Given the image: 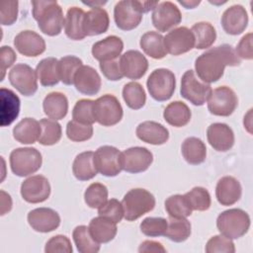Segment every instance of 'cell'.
<instances>
[{
    "label": "cell",
    "mask_w": 253,
    "mask_h": 253,
    "mask_svg": "<svg viewBox=\"0 0 253 253\" xmlns=\"http://www.w3.org/2000/svg\"><path fill=\"white\" fill-rule=\"evenodd\" d=\"M240 58L235 49L227 43L211 47L197 57L195 69L198 77L205 83H212L219 80L225 66H237Z\"/></svg>",
    "instance_id": "obj_1"
},
{
    "label": "cell",
    "mask_w": 253,
    "mask_h": 253,
    "mask_svg": "<svg viewBox=\"0 0 253 253\" xmlns=\"http://www.w3.org/2000/svg\"><path fill=\"white\" fill-rule=\"evenodd\" d=\"M33 17L38 22L40 30L50 37L61 33L64 26L62 8L56 1L39 0L32 1Z\"/></svg>",
    "instance_id": "obj_2"
},
{
    "label": "cell",
    "mask_w": 253,
    "mask_h": 253,
    "mask_svg": "<svg viewBox=\"0 0 253 253\" xmlns=\"http://www.w3.org/2000/svg\"><path fill=\"white\" fill-rule=\"evenodd\" d=\"M122 205L124 217L128 221H132L154 209L155 198L145 189H131L124 196Z\"/></svg>",
    "instance_id": "obj_3"
},
{
    "label": "cell",
    "mask_w": 253,
    "mask_h": 253,
    "mask_svg": "<svg viewBox=\"0 0 253 253\" xmlns=\"http://www.w3.org/2000/svg\"><path fill=\"white\" fill-rule=\"evenodd\" d=\"M216 227L220 234L230 239L242 237L250 227L249 214L240 209H229L216 218Z\"/></svg>",
    "instance_id": "obj_4"
},
{
    "label": "cell",
    "mask_w": 253,
    "mask_h": 253,
    "mask_svg": "<svg viewBox=\"0 0 253 253\" xmlns=\"http://www.w3.org/2000/svg\"><path fill=\"white\" fill-rule=\"evenodd\" d=\"M41 152L35 147H19L10 153V167L19 177H26L36 173L42 166Z\"/></svg>",
    "instance_id": "obj_5"
},
{
    "label": "cell",
    "mask_w": 253,
    "mask_h": 253,
    "mask_svg": "<svg viewBox=\"0 0 253 253\" xmlns=\"http://www.w3.org/2000/svg\"><path fill=\"white\" fill-rule=\"evenodd\" d=\"M146 86L150 96L154 100L158 102L167 101L172 97L175 91V75L169 69L157 68L148 76Z\"/></svg>",
    "instance_id": "obj_6"
},
{
    "label": "cell",
    "mask_w": 253,
    "mask_h": 253,
    "mask_svg": "<svg viewBox=\"0 0 253 253\" xmlns=\"http://www.w3.org/2000/svg\"><path fill=\"white\" fill-rule=\"evenodd\" d=\"M210 84L203 82L194 70H187L181 79L180 93L183 98L195 106H203L211 93Z\"/></svg>",
    "instance_id": "obj_7"
},
{
    "label": "cell",
    "mask_w": 253,
    "mask_h": 253,
    "mask_svg": "<svg viewBox=\"0 0 253 253\" xmlns=\"http://www.w3.org/2000/svg\"><path fill=\"white\" fill-rule=\"evenodd\" d=\"M93 112L96 122L104 126L117 125L124 115L120 101L111 94H105L94 101Z\"/></svg>",
    "instance_id": "obj_8"
},
{
    "label": "cell",
    "mask_w": 253,
    "mask_h": 253,
    "mask_svg": "<svg viewBox=\"0 0 253 253\" xmlns=\"http://www.w3.org/2000/svg\"><path fill=\"white\" fill-rule=\"evenodd\" d=\"M238 100L236 94L227 86H220L213 90L208 99V109L211 114L228 117L236 109Z\"/></svg>",
    "instance_id": "obj_9"
},
{
    "label": "cell",
    "mask_w": 253,
    "mask_h": 253,
    "mask_svg": "<svg viewBox=\"0 0 253 253\" xmlns=\"http://www.w3.org/2000/svg\"><path fill=\"white\" fill-rule=\"evenodd\" d=\"M114 19L117 27L123 31H130L136 28L142 20L139 1H119L114 9Z\"/></svg>",
    "instance_id": "obj_10"
},
{
    "label": "cell",
    "mask_w": 253,
    "mask_h": 253,
    "mask_svg": "<svg viewBox=\"0 0 253 253\" xmlns=\"http://www.w3.org/2000/svg\"><path fill=\"white\" fill-rule=\"evenodd\" d=\"M122 152L115 146L103 145L94 152V163L99 173L106 177H115L123 170Z\"/></svg>",
    "instance_id": "obj_11"
},
{
    "label": "cell",
    "mask_w": 253,
    "mask_h": 253,
    "mask_svg": "<svg viewBox=\"0 0 253 253\" xmlns=\"http://www.w3.org/2000/svg\"><path fill=\"white\" fill-rule=\"evenodd\" d=\"M9 81L22 95L32 96L38 90L36 70L25 63L16 64L9 72Z\"/></svg>",
    "instance_id": "obj_12"
},
{
    "label": "cell",
    "mask_w": 253,
    "mask_h": 253,
    "mask_svg": "<svg viewBox=\"0 0 253 253\" xmlns=\"http://www.w3.org/2000/svg\"><path fill=\"white\" fill-rule=\"evenodd\" d=\"M153 161V154L146 147L134 146L124 150L121 154L123 170L128 173H140L148 169Z\"/></svg>",
    "instance_id": "obj_13"
},
{
    "label": "cell",
    "mask_w": 253,
    "mask_h": 253,
    "mask_svg": "<svg viewBox=\"0 0 253 253\" xmlns=\"http://www.w3.org/2000/svg\"><path fill=\"white\" fill-rule=\"evenodd\" d=\"M152 24L159 32H167L178 26L182 21V14L179 8L170 1L158 3L152 12Z\"/></svg>",
    "instance_id": "obj_14"
},
{
    "label": "cell",
    "mask_w": 253,
    "mask_h": 253,
    "mask_svg": "<svg viewBox=\"0 0 253 253\" xmlns=\"http://www.w3.org/2000/svg\"><path fill=\"white\" fill-rule=\"evenodd\" d=\"M164 44L167 53L180 55L195 47V37L187 27H179L164 37Z\"/></svg>",
    "instance_id": "obj_15"
},
{
    "label": "cell",
    "mask_w": 253,
    "mask_h": 253,
    "mask_svg": "<svg viewBox=\"0 0 253 253\" xmlns=\"http://www.w3.org/2000/svg\"><path fill=\"white\" fill-rule=\"evenodd\" d=\"M50 195V185L42 175H35L26 179L21 185L22 198L31 204L42 203Z\"/></svg>",
    "instance_id": "obj_16"
},
{
    "label": "cell",
    "mask_w": 253,
    "mask_h": 253,
    "mask_svg": "<svg viewBox=\"0 0 253 253\" xmlns=\"http://www.w3.org/2000/svg\"><path fill=\"white\" fill-rule=\"evenodd\" d=\"M28 222L38 232H50L60 224L59 214L49 208H38L28 213Z\"/></svg>",
    "instance_id": "obj_17"
},
{
    "label": "cell",
    "mask_w": 253,
    "mask_h": 253,
    "mask_svg": "<svg viewBox=\"0 0 253 253\" xmlns=\"http://www.w3.org/2000/svg\"><path fill=\"white\" fill-rule=\"evenodd\" d=\"M73 84L79 93L93 96L100 91L102 81L95 68L89 65H82L74 75Z\"/></svg>",
    "instance_id": "obj_18"
},
{
    "label": "cell",
    "mask_w": 253,
    "mask_h": 253,
    "mask_svg": "<svg viewBox=\"0 0 253 253\" xmlns=\"http://www.w3.org/2000/svg\"><path fill=\"white\" fill-rule=\"evenodd\" d=\"M121 67L124 76L128 79H139L147 71L148 61L138 50H127L120 57Z\"/></svg>",
    "instance_id": "obj_19"
},
{
    "label": "cell",
    "mask_w": 253,
    "mask_h": 253,
    "mask_svg": "<svg viewBox=\"0 0 253 253\" xmlns=\"http://www.w3.org/2000/svg\"><path fill=\"white\" fill-rule=\"evenodd\" d=\"M16 49L25 56H38L45 50V42L34 31L26 30L20 32L14 39Z\"/></svg>",
    "instance_id": "obj_20"
},
{
    "label": "cell",
    "mask_w": 253,
    "mask_h": 253,
    "mask_svg": "<svg viewBox=\"0 0 253 253\" xmlns=\"http://www.w3.org/2000/svg\"><path fill=\"white\" fill-rule=\"evenodd\" d=\"M248 25V14L241 5L227 8L221 16V26L228 35L236 36L245 31Z\"/></svg>",
    "instance_id": "obj_21"
},
{
    "label": "cell",
    "mask_w": 253,
    "mask_h": 253,
    "mask_svg": "<svg viewBox=\"0 0 253 253\" xmlns=\"http://www.w3.org/2000/svg\"><path fill=\"white\" fill-rule=\"evenodd\" d=\"M207 137L211 146L216 151L225 152L234 144L233 130L223 123L211 124L207 129Z\"/></svg>",
    "instance_id": "obj_22"
},
{
    "label": "cell",
    "mask_w": 253,
    "mask_h": 253,
    "mask_svg": "<svg viewBox=\"0 0 253 253\" xmlns=\"http://www.w3.org/2000/svg\"><path fill=\"white\" fill-rule=\"evenodd\" d=\"M124 49L123 41L117 36H109L92 45V55L101 61L119 58Z\"/></svg>",
    "instance_id": "obj_23"
},
{
    "label": "cell",
    "mask_w": 253,
    "mask_h": 253,
    "mask_svg": "<svg viewBox=\"0 0 253 253\" xmlns=\"http://www.w3.org/2000/svg\"><path fill=\"white\" fill-rule=\"evenodd\" d=\"M242 188L239 181L232 176L220 178L215 187V197L222 206H231L241 197Z\"/></svg>",
    "instance_id": "obj_24"
},
{
    "label": "cell",
    "mask_w": 253,
    "mask_h": 253,
    "mask_svg": "<svg viewBox=\"0 0 253 253\" xmlns=\"http://www.w3.org/2000/svg\"><path fill=\"white\" fill-rule=\"evenodd\" d=\"M21 102L19 97L10 89L0 90V119L1 126H10L19 116Z\"/></svg>",
    "instance_id": "obj_25"
},
{
    "label": "cell",
    "mask_w": 253,
    "mask_h": 253,
    "mask_svg": "<svg viewBox=\"0 0 253 253\" xmlns=\"http://www.w3.org/2000/svg\"><path fill=\"white\" fill-rule=\"evenodd\" d=\"M110 19L108 12L101 7H93L85 13L83 28L86 36H98L108 31Z\"/></svg>",
    "instance_id": "obj_26"
},
{
    "label": "cell",
    "mask_w": 253,
    "mask_h": 253,
    "mask_svg": "<svg viewBox=\"0 0 253 253\" xmlns=\"http://www.w3.org/2000/svg\"><path fill=\"white\" fill-rule=\"evenodd\" d=\"M135 132L140 140L153 145L163 144L169 138L168 129L163 125L153 121L140 123Z\"/></svg>",
    "instance_id": "obj_27"
},
{
    "label": "cell",
    "mask_w": 253,
    "mask_h": 253,
    "mask_svg": "<svg viewBox=\"0 0 253 253\" xmlns=\"http://www.w3.org/2000/svg\"><path fill=\"white\" fill-rule=\"evenodd\" d=\"M42 133L40 122L34 118L21 120L13 128L14 138L23 144H33L39 140Z\"/></svg>",
    "instance_id": "obj_28"
},
{
    "label": "cell",
    "mask_w": 253,
    "mask_h": 253,
    "mask_svg": "<svg viewBox=\"0 0 253 253\" xmlns=\"http://www.w3.org/2000/svg\"><path fill=\"white\" fill-rule=\"evenodd\" d=\"M88 227L92 237L98 243L110 242L115 238L118 231L117 223L102 215L92 218Z\"/></svg>",
    "instance_id": "obj_29"
},
{
    "label": "cell",
    "mask_w": 253,
    "mask_h": 253,
    "mask_svg": "<svg viewBox=\"0 0 253 253\" xmlns=\"http://www.w3.org/2000/svg\"><path fill=\"white\" fill-rule=\"evenodd\" d=\"M85 12L79 7H70L64 20V32L67 38L73 41H81L86 35L83 28Z\"/></svg>",
    "instance_id": "obj_30"
},
{
    "label": "cell",
    "mask_w": 253,
    "mask_h": 253,
    "mask_svg": "<svg viewBox=\"0 0 253 253\" xmlns=\"http://www.w3.org/2000/svg\"><path fill=\"white\" fill-rule=\"evenodd\" d=\"M44 114L51 120H62L68 112V100L60 92H51L45 96L42 102Z\"/></svg>",
    "instance_id": "obj_31"
},
{
    "label": "cell",
    "mask_w": 253,
    "mask_h": 253,
    "mask_svg": "<svg viewBox=\"0 0 253 253\" xmlns=\"http://www.w3.org/2000/svg\"><path fill=\"white\" fill-rule=\"evenodd\" d=\"M72 172L79 181H88L94 178L98 173L94 163V152L84 151L79 153L73 161Z\"/></svg>",
    "instance_id": "obj_32"
},
{
    "label": "cell",
    "mask_w": 253,
    "mask_h": 253,
    "mask_svg": "<svg viewBox=\"0 0 253 253\" xmlns=\"http://www.w3.org/2000/svg\"><path fill=\"white\" fill-rule=\"evenodd\" d=\"M139 44L145 54L154 59H161L167 54L164 44V37L158 32L149 31L143 34L140 38Z\"/></svg>",
    "instance_id": "obj_33"
},
{
    "label": "cell",
    "mask_w": 253,
    "mask_h": 253,
    "mask_svg": "<svg viewBox=\"0 0 253 253\" xmlns=\"http://www.w3.org/2000/svg\"><path fill=\"white\" fill-rule=\"evenodd\" d=\"M184 159L192 165H199L206 160L207 147L204 141L198 137H187L181 146Z\"/></svg>",
    "instance_id": "obj_34"
},
{
    "label": "cell",
    "mask_w": 253,
    "mask_h": 253,
    "mask_svg": "<svg viewBox=\"0 0 253 253\" xmlns=\"http://www.w3.org/2000/svg\"><path fill=\"white\" fill-rule=\"evenodd\" d=\"M57 65L58 60L55 57H46L38 63L36 67V73L40 83L42 86H54L60 81Z\"/></svg>",
    "instance_id": "obj_35"
},
{
    "label": "cell",
    "mask_w": 253,
    "mask_h": 253,
    "mask_svg": "<svg viewBox=\"0 0 253 253\" xmlns=\"http://www.w3.org/2000/svg\"><path fill=\"white\" fill-rule=\"evenodd\" d=\"M163 117L166 123H168L170 126L181 127L190 122L192 114L189 107L185 103L175 101L170 103L164 109Z\"/></svg>",
    "instance_id": "obj_36"
},
{
    "label": "cell",
    "mask_w": 253,
    "mask_h": 253,
    "mask_svg": "<svg viewBox=\"0 0 253 253\" xmlns=\"http://www.w3.org/2000/svg\"><path fill=\"white\" fill-rule=\"evenodd\" d=\"M195 37V48L206 49L211 47L216 39L214 27L209 22L196 23L191 29Z\"/></svg>",
    "instance_id": "obj_37"
},
{
    "label": "cell",
    "mask_w": 253,
    "mask_h": 253,
    "mask_svg": "<svg viewBox=\"0 0 253 253\" xmlns=\"http://www.w3.org/2000/svg\"><path fill=\"white\" fill-rule=\"evenodd\" d=\"M72 237L77 250L80 253H97L100 250L98 243L91 235L89 227L86 225H78L72 232Z\"/></svg>",
    "instance_id": "obj_38"
},
{
    "label": "cell",
    "mask_w": 253,
    "mask_h": 253,
    "mask_svg": "<svg viewBox=\"0 0 253 253\" xmlns=\"http://www.w3.org/2000/svg\"><path fill=\"white\" fill-rule=\"evenodd\" d=\"M168 225L164 236L174 242H183L191 235V223L186 218L169 216Z\"/></svg>",
    "instance_id": "obj_39"
},
{
    "label": "cell",
    "mask_w": 253,
    "mask_h": 253,
    "mask_svg": "<svg viewBox=\"0 0 253 253\" xmlns=\"http://www.w3.org/2000/svg\"><path fill=\"white\" fill-rule=\"evenodd\" d=\"M123 98L128 108L132 110H139L145 104L146 94L141 84L132 81L124 86Z\"/></svg>",
    "instance_id": "obj_40"
},
{
    "label": "cell",
    "mask_w": 253,
    "mask_h": 253,
    "mask_svg": "<svg viewBox=\"0 0 253 253\" xmlns=\"http://www.w3.org/2000/svg\"><path fill=\"white\" fill-rule=\"evenodd\" d=\"M82 60L74 55H66L58 60V74L60 81L65 85H72L76 71L82 66Z\"/></svg>",
    "instance_id": "obj_41"
},
{
    "label": "cell",
    "mask_w": 253,
    "mask_h": 253,
    "mask_svg": "<svg viewBox=\"0 0 253 253\" xmlns=\"http://www.w3.org/2000/svg\"><path fill=\"white\" fill-rule=\"evenodd\" d=\"M42 126V133L39 142L42 145H53L57 143L62 134L61 126L51 119H42L40 121Z\"/></svg>",
    "instance_id": "obj_42"
},
{
    "label": "cell",
    "mask_w": 253,
    "mask_h": 253,
    "mask_svg": "<svg viewBox=\"0 0 253 253\" xmlns=\"http://www.w3.org/2000/svg\"><path fill=\"white\" fill-rule=\"evenodd\" d=\"M165 210L169 216L176 218H186L193 211L184 195L170 196L165 201Z\"/></svg>",
    "instance_id": "obj_43"
},
{
    "label": "cell",
    "mask_w": 253,
    "mask_h": 253,
    "mask_svg": "<svg viewBox=\"0 0 253 253\" xmlns=\"http://www.w3.org/2000/svg\"><path fill=\"white\" fill-rule=\"evenodd\" d=\"M184 196L192 211H204L209 210L211 207V195L209 191L203 187H194Z\"/></svg>",
    "instance_id": "obj_44"
},
{
    "label": "cell",
    "mask_w": 253,
    "mask_h": 253,
    "mask_svg": "<svg viewBox=\"0 0 253 253\" xmlns=\"http://www.w3.org/2000/svg\"><path fill=\"white\" fill-rule=\"evenodd\" d=\"M84 200L88 207L99 209L108 201V189L101 183H92L84 193Z\"/></svg>",
    "instance_id": "obj_45"
},
{
    "label": "cell",
    "mask_w": 253,
    "mask_h": 253,
    "mask_svg": "<svg viewBox=\"0 0 253 253\" xmlns=\"http://www.w3.org/2000/svg\"><path fill=\"white\" fill-rule=\"evenodd\" d=\"M93 100L81 99L76 102L73 111L72 119L83 125H92L96 122L93 112Z\"/></svg>",
    "instance_id": "obj_46"
},
{
    "label": "cell",
    "mask_w": 253,
    "mask_h": 253,
    "mask_svg": "<svg viewBox=\"0 0 253 253\" xmlns=\"http://www.w3.org/2000/svg\"><path fill=\"white\" fill-rule=\"evenodd\" d=\"M168 221L163 217H146L140 223V231L149 237L163 236L167 229Z\"/></svg>",
    "instance_id": "obj_47"
},
{
    "label": "cell",
    "mask_w": 253,
    "mask_h": 253,
    "mask_svg": "<svg viewBox=\"0 0 253 253\" xmlns=\"http://www.w3.org/2000/svg\"><path fill=\"white\" fill-rule=\"evenodd\" d=\"M67 137L75 142H81L88 140L93 135L92 125H83L76 121H70L66 126Z\"/></svg>",
    "instance_id": "obj_48"
},
{
    "label": "cell",
    "mask_w": 253,
    "mask_h": 253,
    "mask_svg": "<svg viewBox=\"0 0 253 253\" xmlns=\"http://www.w3.org/2000/svg\"><path fill=\"white\" fill-rule=\"evenodd\" d=\"M205 250L207 253H234L235 247L230 238L220 234L211 237L207 242Z\"/></svg>",
    "instance_id": "obj_49"
},
{
    "label": "cell",
    "mask_w": 253,
    "mask_h": 253,
    "mask_svg": "<svg viewBox=\"0 0 253 253\" xmlns=\"http://www.w3.org/2000/svg\"><path fill=\"white\" fill-rule=\"evenodd\" d=\"M99 215L105 216L114 222H120L124 217V209L121 202L117 199L108 200L102 207L98 209Z\"/></svg>",
    "instance_id": "obj_50"
},
{
    "label": "cell",
    "mask_w": 253,
    "mask_h": 253,
    "mask_svg": "<svg viewBox=\"0 0 253 253\" xmlns=\"http://www.w3.org/2000/svg\"><path fill=\"white\" fill-rule=\"evenodd\" d=\"M72 245L65 235L52 236L45 244V253H72Z\"/></svg>",
    "instance_id": "obj_51"
},
{
    "label": "cell",
    "mask_w": 253,
    "mask_h": 253,
    "mask_svg": "<svg viewBox=\"0 0 253 253\" xmlns=\"http://www.w3.org/2000/svg\"><path fill=\"white\" fill-rule=\"evenodd\" d=\"M99 66H100V69H101L103 75L111 81H118L124 77L122 67H121L120 58L113 59V60L101 61L99 63Z\"/></svg>",
    "instance_id": "obj_52"
},
{
    "label": "cell",
    "mask_w": 253,
    "mask_h": 253,
    "mask_svg": "<svg viewBox=\"0 0 253 253\" xmlns=\"http://www.w3.org/2000/svg\"><path fill=\"white\" fill-rule=\"evenodd\" d=\"M18 17V1H5L1 3L0 22L3 26L13 25Z\"/></svg>",
    "instance_id": "obj_53"
},
{
    "label": "cell",
    "mask_w": 253,
    "mask_h": 253,
    "mask_svg": "<svg viewBox=\"0 0 253 253\" xmlns=\"http://www.w3.org/2000/svg\"><path fill=\"white\" fill-rule=\"evenodd\" d=\"M252 40H253V35L252 33H248L245 36H243L238 42L235 52L240 58L244 59H252L253 58V47H252Z\"/></svg>",
    "instance_id": "obj_54"
},
{
    "label": "cell",
    "mask_w": 253,
    "mask_h": 253,
    "mask_svg": "<svg viewBox=\"0 0 253 253\" xmlns=\"http://www.w3.org/2000/svg\"><path fill=\"white\" fill-rule=\"evenodd\" d=\"M0 57H1V72H2L1 81H2L4 79L6 69L13 65V63L17 59V55L12 47L3 45L0 49Z\"/></svg>",
    "instance_id": "obj_55"
},
{
    "label": "cell",
    "mask_w": 253,
    "mask_h": 253,
    "mask_svg": "<svg viewBox=\"0 0 253 253\" xmlns=\"http://www.w3.org/2000/svg\"><path fill=\"white\" fill-rule=\"evenodd\" d=\"M139 253H165L166 249L157 241L145 240L138 247Z\"/></svg>",
    "instance_id": "obj_56"
},
{
    "label": "cell",
    "mask_w": 253,
    "mask_h": 253,
    "mask_svg": "<svg viewBox=\"0 0 253 253\" xmlns=\"http://www.w3.org/2000/svg\"><path fill=\"white\" fill-rule=\"evenodd\" d=\"M1 215H4L7 211H10L12 209V199L9 194L4 191H1Z\"/></svg>",
    "instance_id": "obj_57"
},
{
    "label": "cell",
    "mask_w": 253,
    "mask_h": 253,
    "mask_svg": "<svg viewBox=\"0 0 253 253\" xmlns=\"http://www.w3.org/2000/svg\"><path fill=\"white\" fill-rule=\"evenodd\" d=\"M178 2L187 9H193L201 3V1H199V0L198 1H196V0H191V1H183V0L181 1V0H179Z\"/></svg>",
    "instance_id": "obj_58"
}]
</instances>
